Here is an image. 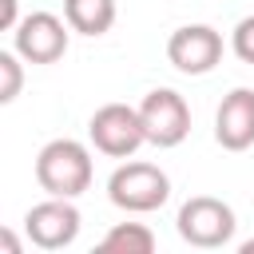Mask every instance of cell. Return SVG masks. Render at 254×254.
Returning <instances> with one entry per match:
<instances>
[{
	"label": "cell",
	"instance_id": "cell-1",
	"mask_svg": "<svg viewBox=\"0 0 254 254\" xmlns=\"http://www.w3.org/2000/svg\"><path fill=\"white\" fill-rule=\"evenodd\" d=\"M91 151L79 139H52L36 155V183L56 198H79L91 187Z\"/></svg>",
	"mask_w": 254,
	"mask_h": 254
},
{
	"label": "cell",
	"instance_id": "cell-2",
	"mask_svg": "<svg viewBox=\"0 0 254 254\" xmlns=\"http://www.w3.org/2000/svg\"><path fill=\"white\" fill-rule=\"evenodd\" d=\"M107 198L127 214H151L171 198V179L155 163H119L107 179Z\"/></svg>",
	"mask_w": 254,
	"mask_h": 254
},
{
	"label": "cell",
	"instance_id": "cell-3",
	"mask_svg": "<svg viewBox=\"0 0 254 254\" xmlns=\"http://www.w3.org/2000/svg\"><path fill=\"white\" fill-rule=\"evenodd\" d=\"M175 230L187 246H198V250H218L234 238L238 230V218L230 210V202L214 198V194H194L179 206V218H175Z\"/></svg>",
	"mask_w": 254,
	"mask_h": 254
},
{
	"label": "cell",
	"instance_id": "cell-4",
	"mask_svg": "<svg viewBox=\"0 0 254 254\" xmlns=\"http://www.w3.org/2000/svg\"><path fill=\"white\" fill-rule=\"evenodd\" d=\"M139 119H143L147 143L159 147V151H171V147H179L190 135V107H187V99L175 87L147 91L143 103H139Z\"/></svg>",
	"mask_w": 254,
	"mask_h": 254
},
{
	"label": "cell",
	"instance_id": "cell-5",
	"mask_svg": "<svg viewBox=\"0 0 254 254\" xmlns=\"http://www.w3.org/2000/svg\"><path fill=\"white\" fill-rule=\"evenodd\" d=\"M87 139L95 143V151H103V155H111V159H131V155L147 143L139 107L103 103V107L91 115V123H87Z\"/></svg>",
	"mask_w": 254,
	"mask_h": 254
},
{
	"label": "cell",
	"instance_id": "cell-6",
	"mask_svg": "<svg viewBox=\"0 0 254 254\" xmlns=\"http://www.w3.org/2000/svg\"><path fill=\"white\" fill-rule=\"evenodd\" d=\"M67 20L56 12H28L12 28V48L24 56V64H56L67 52Z\"/></svg>",
	"mask_w": 254,
	"mask_h": 254
},
{
	"label": "cell",
	"instance_id": "cell-7",
	"mask_svg": "<svg viewBox=\"0 0 254 254\" xmlns=\"http://www.w3.org/2000/svg\"><path fill=\"white\" fill-rule=\"evenodd\" d=\"M167 60L183 75H206L222 64V32L210 24H183L167 40Z\"/></svg>",
	"mask_w": 254,
	"mask_h": 254
},
{
	"label": "cell",
	"instance_id": "cell-8",
	"mask_svg": "<svg viewBox=\"0 0 254 254\" xmlns=\"http://www.w3.org/2000/svg\"><path fill=\"white\" fill-rule=\"evenodd\" d=\"M24 234L40 250H64V246H71L75 234H79V210H75V202L48 194L44 202H36L24 214Z\"/></svg>",
	"mask_w": 254,
	"mask_h": 254
},
{
	"label": "cell",
	"instance_id": "cell-9",
	"mask_svg": "<svg viewBox=\"0 0 254 254\" xmlns=\"http://www.w3.org/2000/svg\"><path fill=\"white\" fill-rule=\"evenodd\" d=\"M214 139L222 151L254 147V87H234L214 111Z\"/></svg>",
	"mask_w": 254,
	"mask_h": 254
},
{
	"label": "cell",
	"instance_id": "cell-10",
	"mask_svg": "<svg viewBox=\"0 0 254 254\" xmlns=\"http://www.w3.org/2000/svg\"><path fill=\"white\" fill-rule=\"evenodd\" d=\"M64 20L79 36H103L115 24V0H64Z\"/></svg>",
	"mask_w": 254,
	"mask_h": 254
},
{
	"label": "cell",
	"instance_id": "cell-11",
	"mask_svg": "<svg viewBox=\"0 0 254 254\" xmlns=\"http://www.w3.org/2000/svg\"><path fill=\"white\" fill-rule=\"evenodd\" d=\"M99 250H107V254H151L155 250V234L143 222H115L99 238Z\"/></svg>",
	"mask_w": 254,
	"mask_h": 254
},
{
	"label": "cell",
	"instance_id": "cell-12",
	"mask_svg": "<svg viewBox=\"0 0 254 254\" xmlns=\"http://www.w3.org/2000/svg\"><path fill=\"white\" fill-rule=\"evenodd\" d=\"M0 103H12L16 95H20V87H24V56L16 52V48H8V52H0Z\"/></svg>",
	"mask_w": 254,
	"mask_h": 254
},
{
	"label": "cell",
	"instance_id": "cell-13",
	"mask_svg": "<svg viewBox=\"0 0 254 254\" xmlns=\"http://www.w3.org/2000/svg\"><path fill=\"white\" fill-rule=\"evenodd\" d=\"M230 52L242 60V64H254V16H242L230 32Z\"/></svg>",
	"mask_w": 254,
	"mask_h": 254
},
{
	"label": "cell",
	"instance_id": "cell-14",
	"mask_svg": "<svg viewBox=\"0 0 254 254\" xmlns=\"http://www.w3.org/2000/svg\"><path fill=\"white\" fill-rule=\"evenodd\" d=\"M20 24V12H16V0H0V28L12 32Z\"/></svg>",
	"mask_w": 254,
	"mask_h": 254
},
{
	"label": "cell",
	"instance_id": "cell-15",
	"mask_svg": "<svg viewBox=\"0 0 254 254\" xmlns=\"http://www.w3.org/2000/svg\"><path fill=\"white\" fill-rule=\"evenodd\" d=\"M0 246H4V254H20V242L12 230H0Z\"/></svg>",
	"mask_w": 254,
	"mask_h": 254
},
{
	"label": "cell",
	"instance_id": "cell-16",
	"mask_svg": "<svg viewBox=\"0 0 254 254\" xmlns=\"http://www.w3.org/2000/svg\"><path fill=\"white\" fill-rule=\"evenodd\" d=\"M238 250H242V254H254V238H250V242H242Z\"/></svg>",
	"mask_w": 254,
	"mask_h": 254
}]
</instances>
